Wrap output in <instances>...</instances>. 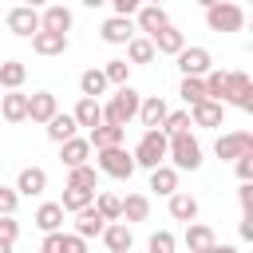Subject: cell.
I'll list each match as a JSON object with an SVG mask.
<instances>
[{
  "mask_svg": "<svg viewBox=\"0 0 253 253\" xmlns=\"http://www.w3.org/2000/svg\"><path fill=\"white\" fill-rule=\"evenodd\" d=\"M36 225H40L43 233H59V229H63V206H59V202H43V206L36 210Z\"/></svg>",
  "mask_w": 253,
  "mask_h": 253,
  "instance_id": "29",
  "label": "cell"
},
{
  "mask_svg": "<svg viewBox=\"0 0 253 253\" xmlns=\"http://www.w3.org/2000/svg\"><path fill=\"white\" fill-rule=\"evenodd\" d=\"M233 166H237V178H241V182H253V154L233 158Z\"/></svg>",
  "mask_w": 253,
  "mask_h": 253,
  "instance_id": "43",
  "label": "cell"
},
{
  "mask_svg": "<svg viewBox=\"0 0 253 253\" xmlns=\"http://www.w3.org/2000/svg\"><path fill=\"white\" fill-rule=\"evenodd\" d=\"M166 138H174V134H186L190 130V111H166V119H162V126H158Z\"/></svg>",
  "mask_w": 253,
  "mask_h": 253,
  "instance_id": "36",
  "label": "cell"
},
{
  "mask_svg": "<svg viewBox=\"0 0 253 253\" xmlns=\"http://www.w3.org/2000/svg\"><path fill=\"white\" fill-rule=\"evenodd\" d=\"M221 103H233L237 111H253V79L245 71H225V95Z\"/></svg>",
  "mask_w": 253,
  "mask_h": 253,
  "instance_id": "5",
  "label": "cell"
},
{
  "mask_svg": "<svg viewBox=\"0 0 253 253\" xmlns=\"http://www.w3.org/2000/svg\"><path fill=\"white\" fill-rule=\"evenodd\" d=\"M202 253H237V249H233V245H217V241H213V245H210V249H202Z\"/></svg>",
  "mask_w": 253,
  "mask_h": 253,
  "instance_id": "49",
  "label": "cell"
},
{
  "mask_svg": "<svg viewBox=\"0 0 253 253\" xmlns=\"http://www.w3.org/2000/svg\"><path fill=\"white\" fill-rule=\"evenodd\" d=\"M63 253H87V241L75 233H63Z\"/></svg>",
  "mask_w": 253,
  "mask_h": 253,
  "instance_id": "47",
  "label": "cell"
},
{
  "mask_svg": "<svg viewBox=\"0 0 253 253\" xmlns=\"http://www.w3.org/2000/svg\"><path fill=\"white\" fill-rule=\"evenodd\" d=\"M71 119H75V126L95 130V126L103 123V103H99V99H79V103H75V111H71Z\"/></svg>",
  "mask_w": 253,
  "mask_h": 253,
  "instance_id": "24",
  "label": "cell"
},
{
  "mask_svg": "<svg viewBox=\"0 0 253 253\" xmlns=\"http://www.w3.org/2000/svg\"><path fill=\"white\" fill-rule=\"evenodd\" d=\"M103 75H107V83H115V87H123V83H126V75H130V63H126V59H107V67H103Z\"/></svg>",
  "mask_w": 253,
  "mask_h": 253,
  "instance_id": "39",
  "label": "cell"
},
{
  "mask_svg": "<svg viewBox=\"0 0 253 253\" xmlns=\"http://www.w3.org/2000/svg\"><path fill=\"white\" fill-rule=\"evenodd\" d=\"M95 202V190H79V186H63V198H59V206H63V213H79V210H87Z\"/></svg>",
  "mask_w": 253,
  "mask_h": 253,
  "instance_id": "31",
  "label": "cell"
},
{
  "mask_svg": "<svg viewBox=\"0 0 253 253\" xmlns=\"http://www.w3.org/2000/svg\"><path fill=\"white\" fill-rule=\"evenodd\" d=\"M174 245H178V237H174L170 229H158V233H150V241H146L150 253H174Z\"/></svg>",
  "mask_w": 253,
  "mask_h": 253,
  "instance_id": "40",
  "label": "cell"
},
{
  "mask_svg": "<svg viewBox=\"0 0 253 253\" xmlns=\"http://www.w3.org/2000/svg\"><path fill=\"white\" fill-rule=\"evenodd\" d=\"M178 95H182V103H186V111H190V107H198V103L206 99V83H202V79H194V75H186V79H182V87H178Z\"/></svg>",
  "mask_w": 253,
  "mask_h": 253,
  "instance_id": "35",
  "label": "cell"
},
{
  "mask_svg": "<svg viewBox=\"0 0 253 253\" xmlns=\"http://www.w3.org/2000/svg\"><path fill=\"white\" fill-rule=\"evenodd\" d=\"M174 59H178V71H182V79H186V75L202 79V75L213 67V55H210V47H182Z\"/></svg>",
  "mask_w": 253,
  "mask_h": 253,
  "instance_id": "8",
  "label": "cell"
},
{
  "mask_svg": "<svg viewBox=\"0 0 253 253\" xmlns=\"http://www.w3.org/2000/svg\"><path fill=\"white\" fill-rule=\"evenodd\" d=\"M138 103H142V95H138L130 83H123V87L103 103V123H111V126H126V123L138 115Z\"/></svg>",
  "mask_w": 253,
  "mask_h": 253,
  "instance_id": "1",
  "label": "cell"
},
{
  "mask_svg": "<svg viewBox=\"0 0 253 253\" xmlns=\"http://www.w3.org/2000/svg\"><path fill=\"white\" fill-rule=\"evenodd\" d=\"M4 24H8V32H12V36L32 40V36L40 32V12H36V8H28V4H20V8H12V12L4 16Z\"/></svg>",
  "mask_w": 253,
  "mask_h": 253,
  "instance_id": "9",
  "label": "cell"
},
{
  "mask_svg": "<svg viewBox=\"0 0 253 253\" xmlns=\"http://www.w3.org/2000/svg\"><path fill=\"white\" fill-rule=\"evenodd\" d=\"M182 241H186V249H190V253H202V249H210L217 237H213V229H210V225H202V221H190Z\"/></svg>",
  "mask_w": 253,
  "mask_h": 253,
  "instance_id": "30",
  "label": "cell"
},
{
  "mask_svg": "<svg viewBox=\"0 0 253 253\" xmlns=\"http://www.w3.org/2000/svg\"><path fill=\"white\" fill-rule=\"evenodd\" d=\"M71 24H75V16H71L63 4H43V12H40V28H43V32H59V36H67Z\"/></svg>",
  "mask_w": 253,
  "mask_h": 253,
  "instance_id": "13",
  "label": "cell"
},
{
  "mask_svg": "<svg viewBox=\"0 0 253 253\" xmlns=\"http://www.w3.org/2000/svg\"><path fill=\"white\" fill-rule=\"evenodd\" d=\"M28 119V95L24 91H4L0 95V123H24Z\"/></svg>",
  "mask_w": 253,
  "mask_h": 253,
  "instance_id": "16",
  "label": "cell"
},
{
  "mask_svg": "<svg viewBox=\"0 0 253 253\" xmlns=\"http://www.w3.org/2000/svg\"><path fill=\"white\" fill-rule=\"evenodd\" d=\"M123 138H126V126H111V123H99L91 134H87V142H91V150H107V146H123Z\"/></svg>",
  "mask_w": 253,
  "mask_h": 253,
  "instance_id": "21",
  "label": "cell"
},
{
  "mask_svg": "<svg viewBox=\"0 0 253 253\" xmlns=\"http://www.w3.org/2000/svg\"><path fill=\"white\" fill-rule=\"evenodd\" d=\"M91 206H95V213H99L103 221H123V198H119V194H111V190H99Z\"/></svg>",
  "mask_w": 253,
  "mask_h": 253,
  "instance_id": "25",
  "label": "cell"
},
{
  "mask_svg": "<svg viewBox=\"0 0 253 253\" xmlns=\"http://www.w3.org/2000/svg\"><path fill=\"white\" fill-rule=\"evenodd\" d=\"M142 4H158V8H166V0H142Z\"/></svg>",
  "mask_w": 253,
  "mask_h": 253,
  "instance_id": "53",
  "label": "cell"
},
{
  "mask_svg": "<svg viewBox=\"0 0 253 253\" xmlns=\"http://www.w3.org/2000/svg\"><path fill=\"white\" fill-rule=\"evenodd\" d=\"M198 4H202V8H210V4H217V0H198Z\"/></svg>",
  "mask_w": 253,
  "mask_h": 253,
  "instance_id": "54",
  "label": "cell"
},
{
  "mask_svg": "<svg viewBox=\"0 0 253 253\" xmlns=\"http://www.w3.org/2000/svg\"><path fill=\"white\" fill-rule=\"evenodd\" d=\"M213 154H217L221 162H233V158H241V154H253V134H249V130H229V134H221V138L213 142Z\"/></svg>",
  "mask_w": 253,
  "mask_h": 253,
  "instance_id": "7",
  "label": "cell"
},
{
  "mask_svg": "<svg viewBox=\"0 0 253 253\" xmlns=\"http://www.w3.org/2000/svg\"><path fill=\"white\" fill-rule=\"evenodd\" d=\"M79 4H83V8H103L107 0H79Z\"/></svg>",
  "mask_w": 253,
  "mask_h": 253,
  "instance_id": "50",
  "label": "cell"
},
{
  "mask_svg": "<svg viewBox=\"0 0 253 253\" xmlns=\"http://www.w3.org/2000/svg\"><path fill=\"white\" fill-rule=\"evenodd\" d=\"M166 146H170V138L154 126V130H146V134L138 138V146L130 150V158H134V166L154 170V166H162V162H166Z\"/></svg>",
  "mask_w": 253,
  "mask_h": 253,
  "instance_id": "2",
  "label": "cell"
},
{
  "mask_svg": "<svg viewBox=\"0 0 253 253\" xmlns=\"http://www.w3.org/2000/svg\"><path fill=\"white\" fill-rule=\"evenodd\" d=\"M51 115H59V103H55L51 91H36V95H28V119H32V123H47Z\"/></svg>",
  "mask_w": 253,
  "mask_h": 253,
  "instance_id": "18",
  "label": "cell"
},
{
  "mask_svg": "<svg viewBox=\"0 0 253 253\" xmlns=\"http://www.w3.org/2000/svg\"><path fill=\"white\" fill-rule=\"evenodd\" d=\"M16 206H20V194H16L12 186H0V217H12Z\"/></svg>",
  "mask_w": 253,
  "mask_h": 253,
  "instance_id": "41",
  "label": "cell"
},
{
  "mask_svg": "<svg viewBox=\"0 0 253 253\" xmlns=\"http://www.w3.org/2000/svg\"><path fill=\"white\" fill-rule=\"evenodd\" d=\"M150 190H154V194H162V198H170V194L178 190V170H174V166H166V162H162V166H154V170H150Z\"/></svg>",
  "mask_w": 253,
  "mask_h": 253,
  "instance_id": "28",
  "label": "cell"
},
{
  "mask_svg": "<svg viewBox=\"0 0 253 253\" xmlns=\"http://www.w3.org/2000/svg\"><path fill=\"white\" fill-rule=\"evenodd\" d=\"M206 24L210 32H241L245 28V8L233 4V0H217L206 8Z\"/></svg>",
  "mask_w": 253,
  "mask_h": 253,
  "instance_id": "4",
  "label": "cell"
},
{
  "mask_svg": "<svg viewBox=\"0 0 253 253\" xmlns=\"http://www.w3.org/2000/svg\"><path fill=\"white\" fill-rule=\"evenodd\" d=\"M40 253H63V229H59V233H43Z\"/></svg>",
  "mask_w": 253,
  "mask_h": 253,
  "instance_id": "44",
  "label": "cell"
},
{
  "mask_svg": "<svg viewBox=\"0 0 253 253\" xmlns=\"http://www.w3.org/2000/svg\"><path fill=\"white\" fill-rule=\"evenodd\" d=\"M166 111H170V107H166V99H162V95H146V99L138 103V115H134V119H142V126H146V130H154V126H162Z\"/></svg>",
  "mask_w": 253,
  "mask_h": 253,
  "instance_id": "19",
  "label": "cell"
},
{
  "mask_svg": "<svg viewBox=\"0 0 253 253\" xmlns=\"http://www.w3.org/2000/svg\"><path fill=\"white\" fill-rule=\"evenodd\" d=\"M99 36H103V43H111V47L130 43V40H134V20H130V16H111V20H103Z\"/></svg>",
  "mask_w": 253,
  "mask_h": 253,
  "instance_id": "10",
  "label": "cell"
},
{
  "mask_svg": "<svg viewBox=\"0 0 253 253\" xmlns=\"http://www.w3.org/2000/svg\"><path fill=\"white\" fill-rule=\"evenodd\" d=\"M24 4H28V8H43L47 0H24Z\"/></svg>",
  "mask_w": 253,
  "mask_h": 253,
  "instance_id": "51",
  "label": "cell"
},
{
  "mask_svg": "<svg viewBox=\"0 0 253 253\" xmlns=\"http://www.w3.org/2000/svg\"><path fill=\"white\" fill-rule=\"evenodd\" d=\"M43 126H47V138H51V142H67V138H75V119H71V115H51Z\"/></svg>",
  "mask_w": 253,
  "mask_h": 253,
  "instance_id": "33",
  "label": "cell"
},
{
  "mask_svg": "<svg viewBox=\"0 0 253 253\" xmlns=\"http://www.w3.org/2000/svg\"><path fill=\"white\" fill-rule=\"evenodd\" d=\"M123 217L126 221H146L150 217V198L146 194H126L123 198Z\"/></svg>",
  "mask_w": 253,
  "mask_h": 253,
  "instance_id": "34",
  "label": "cell"
},
{
  "mask_svg": "<svg viewBox=\"0 0 253 253\" xmlns=\"http://www.w3.org/2000/svg\"><path fill=\"white\" fill-rule=\"evenodd\" d=\"M170 217L190 225V221L198 217V198H194V194H182V190H174V194H170Z\"/></svg>",
  "mask_w": 253,
  "mask_h": 253,
  "instance_id": "26",
  "label": "cell"
},
{
  "mask_svg": "<svg viewBox=\"0 0 253 253\" xmlns=\"http://www.w3.org/2000/svg\"><path fill=\"white\" fill-rule=\"evenodd\" d=\"M99 237H103V245H107L111 253H130V245H134V237H130V225H126V221H107Z\"/></svg>",
  "mask_w": 253,
  "mask_h": 253,
  "instance_id": "15",
  "label": "cell"
},
{
  "mask_svg": "<svg viewBox=\"0 0 253 253\" xmlns=\"http://www.w3.org/2000/svg\"><path fill=\"white\" fill-rule=\"evenodd\" d=\"M99 170L107 174V178H130L138 166H134V158H130V150H123V146H107V150H99Z\"/></svg>",
  "mask_w": 253,
  "mask_h": 253,
  "instance_id": "6",
  "label": "cell"
},
{
  "mask_svg": "<svg viewBox=\"0 0 253 253\" xmlns=\"http://www.w3.org/2000/svg\"><path fill=\"white\" fill-rule=\"evenodd\" d=\"M166 24H170V16H166V8H158V4H142V8L134 12V28L146 32V36H154V32L166 28Z\"/></svg>",
  "mask_w": 253,
  "mask_h": 253,
  "instance_id": "17",
  "label": "cell"
},
{
  "mask_svg": "<svg viewBox=\"0 0 253 253\" xmlns=\"http://www.w3.org/2000/svg\"><path fill=\"white\" fill-rule=\"evenodd\" d=\"M16 237H20V221L16 217H0V241H12L16 245Z\"/></svg>",
  "mask_w": 253,
  "mask_h": 253,
  "instance_id": "42",
  "label": "cell"
},
{
  "mask_svg": "<svg viewBox=\"0 0 253 253\" xmlns=\"http://www.w3.org/2000/svg\"><path fill=\"white\" fill-rule=\"evenodd\" d=\"M237 233H241V241H253V213H245V217H241Z\"/></svg>",
  "mask_w": 253,
  "mask_h": 253,
  "instance_id": "48",
  "label": "cell"
},
{
  "mask_svg": "<svg viewBox=\"0 0 253 253\" xmlns=\"http://www.w3.org/2000/svg\"><path fill=\"white\" fill-rule=\"evenodd\" d=\"M103 217L95 213V206H87V210H79L75 213V237H83V241H91V237H99L103 233Z\"/></svg>",
  "mask_w": 253,
  "mask_h": 253,
  "instance_id": "27",
  "label": "cell"
},
{
  "mask_svg": "<svg viewBox=\"0 0 253 253\" xmlns=\"http://www.w3.org/2000/svg\"><path fill=\"white\" fill-rule=\"evenodd\" d=\"M79 91H83V99H99V95L107 91V75H103V67H87V71L79 75Z\"/></svg>",
  "mask_w": 253,
  "mask_h": 253,
  "instance_id": "32",
  "label": "cell"
},
{
  "mask_svg": "<svg viewBox=\"0 0 253 253\" xmlns=\"http://www.w3.org/2000/svg\"><path fill=\"white\" fill-rule=\"evenodd\" d=\"M0 253H12V241H0Z\"/></svg>",
  "mask_w": 253,
  "mask_h": 253,
  "instance_id": "52",
  "label": "cell"
},
{
  "mask_svg": "<svg viewBox=\"0 0 253 253\" xmlns=\"http://www.w3.org/2000/svg\"><path fill=\"white\" fill-rule=\"evenodd\" d=\"M12 190H16L20 198H40V194L47 190V170H43V166H24Z\"/></svg>",
  "mask_w": 253,
  "mask_h": 253,
  "instance_id": "11",
  "label": "cell"
},
{
  "mask_svg": "<svg viewBox=\"0 0 253 253\" xmlns=\"http://www.w3.org/2000/svg\"><path fill=\"white\" fill-rule=\"evenodd\" d=\"M126 59H130V63H150V59H154V43H150L146 36H134V40L126 43Z\"/></svg>",
  "mask_w": 253,
  "mask_h": 253,
  "instance_id": "37",
  "label": "cell"
},
{
  "mask_svg": "<svg viewBox=\"0 0 253 253\" xmlns=\"http://www.w3.org/2000/svg\"><path fill=\"white\" fill-rule=\"evenodd\" d=\"M87 158H91V142H87V138H67V142H59V162H63L67 170L87 166Z\"/></svg>",
  "mask_w": 253,
  "mask_h": 253,
  "instance_id": "20",
  "label": "cell"
},
{
  "mask_svg": "<svg viewBox=\"0 0 253 253\" xmlns=\"http://www.w3.org/2000/svg\"><path fill=\"white\" fill-rule=\"evenodd\" d=\"M107 4L115 8V16H134L142 8V0H107Z\"/></svg>",
  "mask_w": 253,
  "mask_h": 253,
  "instance_id": "45",
  "label": "cell"
},
{
  "mask_svg": "<svg viewBox=\"0 0 253 253\" xmlns=\"http://www.w3.org/2000/svg\"><path fill=\"white\" fill-rule=\"evenodd\" d=\"M28 79V63L24 59H0V91H20Z\"/></svg>",
  "mask_w": 253,
  "mask_h": 253,
  "instance_id": "22",
  "label": "cell"
},
{
  "mask_svg": "<svg viewBox=\"0 0 253 253\" xmlns=\"http://www.w3.org/2000/svg\"><path fill=\"white\" fill-rule=\"evenodd\" d=\"M32 51H36V55H63V51H67V36L40 28V32L32 36Z\"/></svg>",
  "mask_w": 253,
  "mask_h": 253,
  "instance_id": "23",
  "label": "cell"
},
{
  "mask_svg": "<svg viewBox=\"0 0 253 253\" xmlns=\"http://www.w3.org/2000/svg\"><path fill=\"white\" fill-rule=\"evenodd\" d=\"M67 186H79V190H99V174H95V166H75V170L67 174Z\"/></svg>",
  "mask_w": 253,
  "mask_h": 253,
  "instance_id": "38",
  "label": "cell"
},
{
  "mask_svg": "<svg viewBox=\"0 0 253 253\" xmlns=\"http://www.w3.org/2000/svg\"><path fill=\"white\" fill-rule=\"evenodd\" d=\"M150 43H154V55H178L182 47H186V36L174 28V24H166V28H158L154 36H146Z\"/></svg>",
  "mask_w": 253,
  "mask_h": 253,
  "instance_id": "14",
  "label": "cell"
},
{
  "mask_svg": "<svg viewBox=\"0 0 253 253\" xmlns=\"http://www.w3.org/2000/svg\"><path fill=\"white\" fill-rule=\"evenodd\" d=\"M221 119H225V103L202 99L198 107H190V126H206V130H213V126H221Z\"/></svg>",
  "mask_w": 253,
  "mask_h": 253,
  "instance_id": "12",
  "label": "cell"
},
{
  "mask_svg": "<svg viewBox=\"0 0 253 253\" xmlns=\"http://www.w3.org/2000/svg\"><path fill=\"white\" fill-rule=\"evenodd\" d=\"M166 158L174 170H198L202 166V142L186 130V134H174L170 146H166Z\"/></svg>",
  "mask_w": 253,
  "mask_h": 253,
  "instance_id": "3",
  "label": "cell"
},
{
  "mask_svg": "<svg viewBox=\"0 0 253 253\" xmlns=\"http://www.w3.org/2000/svg\"><path fill=\"white\" fill-rule=\"evenodd\" d=\"M237 202H241V213H253V182H241Z\"/></svg>",
  "mask_w": 253,
  "mask_h": 253,
  "instance_id": "46",
  "label": "cell"
}]
</instances>
